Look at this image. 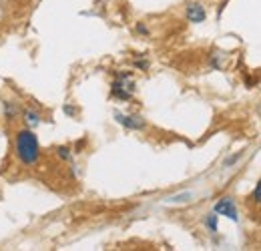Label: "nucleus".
I'll return each mask as SVG.
<instances>
[{"mask_svg": "<svg viewBox=\"0 0 261 251\" xmlns=\"http://www.w3.org/2000/svg\"><path fill=\"white\" fill-rule=\"evenodd\" d=\"M253 201H255L257 205H261V181L257 183V187H255V191H253Z\"/></svg>", "mask_w": 261, "mask_h": 251, "instance_id": "obj_9", "label": "nucleus"}, {"mask_svg": "<svg viewBox=\"0 0 261 251\" xmlns=\"http://www.w3.org/2000/svg\"><path fill=\"white\" fill-rule=\"evenodd\" d=\"M117 121H119L123 127H127V129H135V131H139V129H143V127H145L143 117H125V115H119V113H117Z\"/></svg>", "mask_w": 261, "mask_h": 251, "instance_id": "obj_5", "label": "nucleus"}, {"mask_svg": "<svg viewBox=\"0 0 261 251\" xmlns=\"http://www.w3.org/2000/svg\"><path fill=\"white\" fill-rule=\"evenodd\" d=\"M24 117H27V123H29V125L36 127L38 123H40V117H38L36 113H33V111H27V113H24Z\"/></svg>", "mask_w": 261, "mask_h": 251, "instance_id": "obj_6", "label": "nucleus"}, {"mask_svg": "<svg viewBox=\"0 0 261 251\" xmlns=\"http://www.w3.org/2000/svg\"><path fill=\"white\" fill-rule=\"evenodd\" d=\"M65 113H66V115H74V109H70V107H66V109H65Z\"/></svg>", "mask_w": 261, "mask_h": 251, "instance_id": "obj_12", "label": "nucleus"}, {"mask_svg": "<svg viewBox=\"0 0 261 251\" xmlns=\"http://www.w3.org/2000/svg\"><path fill=\"white\" fill-rule=\"evenodd\" d=\"M215 213H217V215H225V217H229L231 221L239 219V215H237V207H235V203H233L231 197H223L221 201H217V205H215Z\"/></svg>", "mask_w": 261, "mask_h": 251, "instance_id": "obj_3", "label": "nucleus"}, {"mask_svg": "<svg viewBox=\"0 0 261 251\" xmlns=\"http://www.w3.org/2000/svg\"><path fill=\"white\" fill-rule=\"evenodd\" d=\"M237 159H239V155H233V157H229L227 161H225V167H231L233 163H237Z\"/></svg>", "mask_w": 261, "mask_h": 251, "instance_id": "obj_11", "label": "nucleus"}, {"mask_svg": "<svg viewBox=\"0 0 261 251\" xmlns=\"http://www.w3.org/2000/svg\"><path fill=\"white\" fill-rule=\"evenodd\" d=\"M205 16H207V12H205V8L199 4V2H191V4H187V18L191 20V22H203L205 20Z\"/></svg>", "mask_w": 261, "mask_h": 251, "instance_id": "obj_4", "label": "nucleus"}, {"mask_svg": "<svg viewBox=\"0 0 261 251\" xmlns=\"http://www.w3.org/2000/svg\"><path fill=\"white\" fill-rule=\"evenodd\" d=\"M133 91H135V83L129 81V77H127V74H121V77H119V81H115V83H113V94H115V96H119V98H123V101L130 98Z\"/></svg>", "mask_w": 261, "mask_h": 251, "instance_id": "obj_2", "label": "nucleus"}, {"mask_svg": "<svg viewBox=\"0 0 261 251\" xmlns=\"http://www.w3.org/2000/svg\"><path fill=\"white\" fill-rule=\"evenodd\" d=\"M4 113H6V115L12 119V117L16 115V107H14V105H10V103H6V105H4Z\"/></svg>", "mask_w": 261, "mask_h": 251, "instance_id": "obj_8", "label": "nucleus"}, {"mask_svg": "<svg viewBox=\"0 0 261 251\" xmlns=\"http://www.w3.org/2000/svg\"><path fill=\"white\" fill-rule=\"evenodd\" d=\"M59 157L65 159V161L70 159V153H68V149H66V147H59Z\"/></svg>", "mask_w": 261, "mask_h": 251, "instance_id": "obj_10", "label": "nucleus"}, {"mask_svg": "<svg viewBox=\"0 0 261 251\" xmlns=\"http://www.w3.org/2000/svg\"><path fill=\"white\" fill-rule=\"evenodd\" d=\"M16 155L24 165H34L38 161V141L33 131H20L16 135Z\"/></svg>", "mask_w": 261, "mask_h": 251, "instance_id": "obj_1", "label": "nucleus"}, {"mask_svg": "<svg viewBox=\"0 0 261 251\" xmlns=\"http://www.w3.org/2000/svg\"><path fill=\"white\" fill-rule=\"evenodd\" d=\"M207 227H209L211 231H215V229H217V215H215V213L207 217Z\"/></svg>", "mask_w": 261, "mask_h": 251, "instance_id": "obj_7", "label": "nucleus"}, {"mask_svg": "<svg viewBox=\"0 0 261 251\" xmlns=\"http://www.w3.org/2000/svg\"><path fill=\"white\" fill-rule=\"evenodd\" d=\"M139 32H143V34H147V29H145L143 24H139Z\"/></svg>", "mask_w": 261, "mask_h": 251, "instance_id": "obj_13", "label": "nucleus"}]
</instances>
